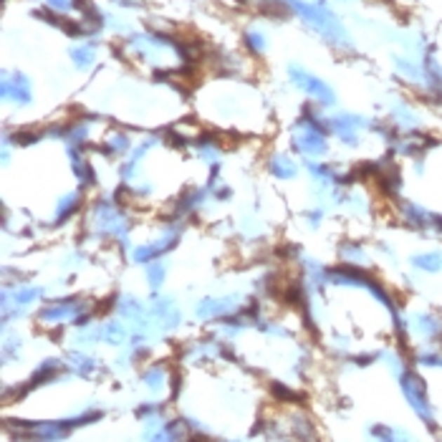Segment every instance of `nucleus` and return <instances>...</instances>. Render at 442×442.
I'll use <instances>...</instances> for the list:
<instances>
[{
	"label": "nucleus",
	"instance_id": "1",
	"mask_svg": "<svg viewBox=\"0 0 442 442\" xmlns=\"http://www.w3.org/2000/svg\"><path fill=\"white\" fill-rule=\"evenodd\" d=\"M293 11L301 15L306 23L314 28V31H319L323 38H326L328 43L334 46H351V41H349V33L344 31V25L336 20V15L331 11H326L323 6H309V3H301V0H286Z\"/></svg>",
	"mask_w": 442,
	"mask_h": 442
},
{
	"label": "nucleus",
	"instance_id": "2",
	"mask_svg": "<svg viewBox=\"0 0 442 442\" xmlns=\"http://www.w3.org/2000/svg\"><path fill=\"white\" fill-rule=\"evenodd\" d=\"M402 220L404 225L415 227L420 233L442 235V215L432 213V210L420 205V202H402Z\"/></svg>",
	"mask_w": 442,
	"mask_h": 442
},
{
	"label": "nucleus",
	"instance_id": "3",
	"mask_svg": "<svg viewBox=\"0 0 442 442\" xmlns=\"http://www.w3.org/2000/svg\"><path fill=\"white\" fill-rule=\"evenodd\" d=\"M288 74H290V79H293V83H296L298 88H303L311 99H316L319 104H323V107H331V104H334V99H336L334 91H331L321 79H316V76L306 74V71L296 69V66H290Z\"/></svg>",
	"mask_w": 442,
	"mask_h": 442
},
{
	"label": "nucleus",
	"instance_id": "4",
	"mask_svg": "<svg viewBox=\"0 0 442 442\" xmlns=\"http://www.w3.org/2000/svg\"><path fill=\"white\" fill-rule=\"evenodd\" d=\"M293 147H296L301 154H309V157H323L328 152L326 132H319V129L298 124V132L293 134Z\"/></svg>",
	"mask_w": 442,
	"mask_h": 442
},
{
	"label": "nucleus",
	"instance_id": "5",
	"mask_svg": "<svg viewBox=\"0 0 442 442\" xmlns=\"http://www.w3.org/2000/svg\"><path fill=\"white\" fill-rule=\"evenodd\" d=\"M177 238H180V230H170L164 233L159 240H152V243H145V246H137L132 250V260L134 263H154L159 255H164L167 250L177 246Z\"/></svg>",
	"mask_w": 442,
	"mask_h": 442
},
{
	"label": "nucleus",
	"instance_id": "6",
	"mask_svg": "<svg viewBox=\"0 0 442 442\" xmlns=\"http://www.w3.org/2000/svg\"><path fill=\"white\" fill-rule=\"evenodd\" d=\"M404 391H407V397H410L412 407L417 410V415L422 417V420H427V422H432L429 420V404H427V397H424V384L422 379L415 377V374H404Z\"/></svg>",
	"mask_w": 442,
	"mask_h": 442
},
{
	"label": "nucleus",
	"instance_id": "7",
	"mask_svg": "<svg viewBox=\"0 0 442 442\" xmlns=\"http://www.w3.org/2000/svg\"><path fill=\"white\" fill-rule=\"evenodd\" d=\"M3 96L15 104H28L31 101V81L23 74L3 76Z\"/></svg>",
	"mask_w": 442,
	"mask_h": 442
},
{
	"label": "nucleus",
	"instance_id": "8",
	"mask_svg": "<svg viewBox=\"0 0 442 442\" xmlns=\"http://www.w3.org/2000/svg\"><path fill=\"white\" fill-rule=\"evenodd\" d=\"M361 126H366V121L361 119V116H351V114H341V116L331 119V129H334V132L339 134V139H344L349 147L359 145L356 132H359Z\"/></svg>",
	"mask_w": 442,
	"mask_h": 442
},
{
	"label": "nucleus",
	"instance_id": "9",
	"mask_svg": "<svg viewBox=\"0 0 442 442\" xmlns=\"http://www.w3.org/2000/svg\"><path fill=\"white\" fill-rule=\"evenodd\" d=\"M410 263L422 273H442V250H424L415 253Z\"/></svg>",
	"mask_w": 442,
	"mask_h": 442
},
{
	"label": "nucleus",
	"instance_id": "10",
	"mask_svg": "<svg viewBox=\"0 0 442 442\" xmlns=\"http://www.w3.org/2000/svg\"><path fill=\"white\" fill-rule=\"evenodd\" d=\"M79 208H81V192H69V195H63L61 200L56 202V215H53V220L56 222L71 220Z\"/></svg>",
	"mask_w": 442,
	"mask_h": 442
},
{
	"label": "nucleus",
	"instance_id": "11",
	"mask_svg": "<svg viewBox=\"0 0 442 442\" xmlns=\"http://www.w3.org/2000/svg\"><path fill=\"white\" fill-rule=\"evenodd\" d=\"M268 170H271V175L278 177V180H293V177L298 175V164L290 157H286V154H278V157H273L271 162H268Z\"/></svg>",
	"mask_w": 442,
	"mask_h": 442
},
{
	"label": "nucleus",
	"instance_id": "12",
	"mask_svg": "<svg viewBox=\"0 0 442 442\" xmlns=\"http://www.w3.org/2000/svg\"><path fill=\"white\" fill-rule=\"evenodd\" d=\"M74 175L79 177V182L86 187V185H94L96 182V172H94V167L86 162V159H81V157H74Z\"/></svg>",
	"mask_w": 442,
	"mask_h": 442
},
{
	"label": "nucleus",
	"instance_id": "13",
	"mask_svg": "<svg viewBox=\"0 0 442 442\" xmlns=\"http://www.w3.org/2000/svg\"><path fill=\"white\" fill-rule=\"evenodd\" d=\"M71 58H74V63L79 66V69H88L91 61H94V46L91 43L76 46V48H71Z\"/></svg>",
	"mask_w": 442,
	"mask_h": 442
},
{
	"label": "nucleus",
	"instance_id": "14",
	"mask_svg": "<svg viewBox=\"0 0 442 442\" xmlns=\"http://www.w3.org/2000/svg\"><path fill=\"white\" fill-rule=\"evenodd\" d=\"M126 149H129V139L124 134H112L109 142L104 145V154H109V157H119Z\"/></svg>",
	"mask_w": 442,
	"mask_h": 442
},
{
	"label": "nucleus",
	"instance_id": "15",
	"mask_svg": "<svg viewBox=\"0 0 442 442\" xmlns=\"http://www.w3.org/2000/svg\"><path fill=\"white\" fill-rule=\"evenodd\" d=\"M341 258L347 260V263L356 265V263H366V253L361 250L359 243H351V246H347L344 250H341Z\"/></svg>",
	"mask_w": 442,
	"mask_h": 442
},
{
	"label": "nucleus",
	"instance_id": "16",
	"mask_svg": "<svg viewBox=\"0 0 442 442\" xmlns=\"http://www.w3.org/2000/svg\"><path fill=\"white\" fill-rule=\"evenodd\" d=\"M246 46L253 51V53H263L265 51V36H263V31H248L246 33Z\"/></svg>",
	"mask_w": 442,
	"mask_h": 442
},
{
	"label": "nucleus",
	"instance_id": "17",
	"mask_svg": "<svg viewBox=\"0 0 442 442\" xmlns=\"http://www.w3.org/2000/svg\"><path fill=\"white\" fill-rule=\"evenodd\" d=\"M164 273H167V268H164L162 260H154V263H149V268H147V278H149L152 286H162Z\"/></svg>",
	"mask_w": 442,
	"mask_h": 442
},
{
	"label": "nucleus",
	"instance_id": "18",
	"mask_svg": "<svg viewBox=\"0 0 442 442\" xmlns=\"http://www.w3.org/2000/svg\"><path fill=\"white\" fill-rule=\"evenodd\" d=\"M71 6H74V0H48V8L53 11H69Z\"/></svg>",
	"mask_w": 442,
	"mask_h": 442
},
{
	"label": "nucleus",
	"instance_id": "19",
	"mask_svg": "<svg viewBox=\"0 0 442 442\" xmlns=\"http://www.w3.org/2000/svg\"><path fill=\"white\" fill-rule=\"evenodd\" d=\"M119 6H139V0H116Z\"/></svg>",
	"mask_w": 442,
	"mask_h": 442
}]
</instances>
